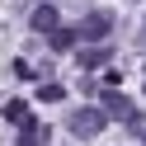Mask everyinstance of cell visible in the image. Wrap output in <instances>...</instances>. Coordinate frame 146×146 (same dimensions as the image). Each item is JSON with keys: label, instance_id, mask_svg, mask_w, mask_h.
Listing matches in <instances>:
<instances>
[{"label": "cell", "instance_id": "cell-1", "mask_svg": "<svg viewBox=\"0 0 146 146\" xmlns=\"http://www.w3.org/2000/svg\"><path fill=\"white\" fill-rule=\"evenodd\" d=\"M104 127H108L104 108H76V113H71V137H80V141H90V137H99Z\"/></svg>", "mask_w": 146, "mask_h": 146}, {"label": "cell", "instance_id": "cell-2", "mask_svg": "<svg viewBox=\"0 0 146 146\" xmlns=\"http://www.w3.org/2000/svg\"><path fill=\"white\" fill-rule=\"evenodd\" d=\"M108 29H113V14H104V10H94V14H85L80 19V38H90V42H99V38H108Z\"/></svg>", "mask_w": 146, "mask_h": 146}, {"label": "cell", "instance_id": "cell-3", "mask_svg": "<svg viewBox=\"0 0 146 146\" xmlns=\"http://www.w3.org/2000/svg\"><path fill=\"white\" fill-rule=\"evenodd\" d=\"M33 29L38 33H57V5H38L33 10Z\"/></svg>", "mask_w": 146, "mask_h": 146}, {"label": "cell", "instance_id": "cell-4", "mask_svg": "<svg viewBox=\"0 0 146 146\" xmlns=\"http://www.w3.org/2000/svg\"><path fill=\"white\" fill-rule=\"evenodd\" d=\"M104 108H108V113H118V118H127V123H132V104H127V99L118 94V90H108V94H104Z\"/></svg>", "mask_w": 146, "mask_h": 146}, {"label": "cell", "instance_id": "cell-5", "mask_svg": "<svg viewBox=\"0 0 146 146\" xmlns=\"http://www.w3.org/2000/svg\"><path fill=\"white\" fill-rule=\"evenodd\" d=\"M5 118H10L14 127H29L33 118H29V104H19V99H14V104H5Z\"/></svg>", "mask_w": 146, "mask_h": 146}, {"label": "cell", "instance_id": "cell-6", "mask_svg": "<svg viewBox=\"0 0 146 146\" xmlns=\"http://www.w3.org/2000/svg\"><path fill=\"white\" fill-rule=\"evenodd\" d=\"M104 61H108V47H85V52H80V66H90V71L104 66Z\"/></svg>", "mask_w": 146, "mask_h": 146}, {"label": "cell", "instance_id": "cell-7", "mask_svg": "<svg viewBox=\"0 0 146 146\" xmlns=\"http://www.w3.org/2000/svg\"><path fill=\"white\" fill-rule=\"evenodd\" d=\"M76 38H80L76 29H57V33H52V47H57V52H66L71 42H76Z\"/></svg>", "mask_w": 146, "mask_h": 146}, {"label": "cell", "instance_id": "cell-8", "mask_svg": "<svg viewBox=\"0 0 146 146\" xmlns=\"http://www.w3.org/2000/svg\"><path fill=\"white\" fill-rule=\"evenodd\" d=\"M42 141H47V132H38V123H29V127H24V141H19V146H42Z\"/></svg>", "mask_w": 146, "mask_h": 146}]
</instances>
